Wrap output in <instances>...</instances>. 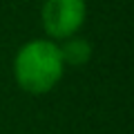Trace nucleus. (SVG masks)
<instances>
[{
	"mask_svg": "<svg viewBox=\"0 0 134 134\" xmlns=\"http://www.w3.org/2000/svg\"><path fill=\"white\" fill-rule=\"evenodd\" d=\"M58 49H60V58L65 63V67H83L92 60V54H94L92 43L83 36H78V34L60 40Z\"/></svg>",
	"mask_w": 134,
	"mask_h": 134,
	"instance_id": "nucleus-3",
	"label": "nucleus"
},
{
	"mask_svg": "<svg viewBox=\"0 0 134 134\" xmlns=\"http://www.w3.org/2000/svg\"><path fill=\"white\" fill-rule=\"evenodd\" d=\"M87 18L85 0H45L40 7V25L49 40H60L76 36Z\"/></svg>",
	"mask_w": 134,
	"mask_h": 134,
	"instance_id": "nucleus-2",
	"label": "nucleus"
},
{
	"mask_svg": "<svg viewBox=\"0 0 134 134\" xmlns=\"http://www.w3.org/2000/svg\"><path fill=\"white\" fill-rule=\"evenodd\" d=\"M14 78L16 85L31 96L49 94L65 74V63L60 58L56 40L31 38L20 45L14 56Z\"/></svg>",
	"mask_w": 134,
	"mask_h": 134,
	"instance_id": "nucleus-1",
	"label": "nucleus"
}]
</instances>
